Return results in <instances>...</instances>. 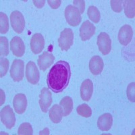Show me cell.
<instances>
[{
  "label": "cell",
  "mask_w": 135,
  "mask_h": 135,
  "mask_svg": "<svg viewBox=\"0 0 135 135\" xmlns=\"http://www.w3.org/2000/svg\"><path fill=\"white\" fill-rule=\"evenodd\" d=\"M70 76L71 70L69 64L61 60L56 62L49 70L47 83L51 91L55 93H59L67 87Z\"/></svg>",
  "instance_id": "cell-1"
},
{
  "label": "cell",
  "mask_w": 135,
  "mask_h": 135,
  "mask_svg": "<svg viewBox=\"0 0 135 135\" xmlns=\"http://www.w3.org/2000/svg\"><path fill=\"white\" fill-rule=\"evenodd\" d=\"M74 43V32L69 28H66L61 31L60 38H58V45L61 51H66L71 47Z\"/></svg>",
  "instance_id": "cell-2"
},
{
  "label": "cell",
  "mask_w": 135,
  "mask_h": 135,
  "mask_svg": "<svg viewBox=\"0 0 135 135\" xmlns=\"http://www.w3.org/2000/svg\"><path fill=\"white\" fill-rule=\"evenodd\" d=\"M65 18L68 25L72 26H76L82 20L81 14L76 7L69 5L65 9Z\"/></svg>",
  "instance_id": "cell-3"
},
{
  "label": "cell",
  "mask_w": 135,
  "mask_h": 135,
  "mask_svg": "<svg viewBox=\"0 0 135 135\" xmlns=\"http://www.w3.org/2000/svg\"><path fill=\"white\" fill-rule=\"evenodd\" d=\"M11 26L16 33L20 34L23 32L25 26V20L20 12L15 10L10 14Z\"/></svg>",
  "instance_id": "cell-4"
},
{
  "label": "cell",
  "mask_w": 135,
  "mask_h": 135,
  "mask_svg": "<svg viewBox=\"0 0 135 135\" xmlns=\"http://www.w3.org/2000/svg\"><path fill=\"white\" fill-rule=\"evenodd\" d=\"M25 64L21 60L16 59L10 68V76L14 82L21 81L24 78Z\"/></svg>",
  "instance_id": "cell-5"
},
{
  "label": "cell",
  "mask_w": 135,
  "mask_h": 135,
  "mask_svg": "<svg viewBox=\"0 0 135 135\" xmlns=\"http://www.w3.org/2000/svg\"><path fill=\"white\" fill-rule=\"evenodd\" d=\"M1 120L2 124L8 129H12L15 125V114L9 105L5 106L1 110Z\"/></svg>",
  "instance_id": "cell-6"
},
{
  "label": "cell",
  "mask_w": 135,
  "mask_h": 135,
  "mask_svg": "<svg viewBox=\"0 0 135 135\" xmlns=\"http://www.w3.org/2000/svg\"><path fill=\"white\" fill-rule=\"evenodd\" d=\"M97 46L103 55H108L112 49V40L106 32H101L97 37Z\"/></svg>",
  "instance_id": "cell-7"
},
{
  "label": "cell",
  "mask_w": 135,
  "mask_h": 135,
  "mask_svg": "<svg viewBox=\"0 0 135 135\" xmlns=\"http://www.w3.org/2000/svg\"><path fill=\"white\" fill-rule=\"evenodd\" d=\"M26 78L28 82L32 84H37L39 81L40 74L35 63L31 61L26 66Z\"/></svg>",
  "instance_id": "cell-8"
},
{
  "label": "cell",
  "mask_w": 135,
  "mask_h": 135,
  "mask_svg": "<svg viewBox=\"0 0 135 135\" xmlns=\"http://www.w3.org/2000/svg\"><path fill=\"white\" fill-rule=\"evenodd\" d=\"M52 102L53 99L51 92L47 88H43L39 95V101H38V103L43 112L47 113L48 112V109Z\"/></svg>",
  "instance_id": "cell-9"
},
{
  "label": "cell",
  "mask_w": 135,
  "mask_h": 135,
  "mask_svg": "<svg viewBox=\"0 0 135 135\" xmlns=\"http://www.w3.org/2000/svg\"><path fill=\"white\" fill-rule=\"evenodd\" d=\"M133 37V30L129 25H124L120 28L118 32V41L124 46H126L131 43Z\"/></svg>",
  "instance_id": "cell-10"
},
{
  "label": "cell",
  "mask_w": 135,
  "mask_h": 135,
  "mask_svg": "<svg viewBox=\"0 0 135 135\" xmlns=\"http://www.w3.org/2000/svg\"><path fill=\"white\" fill-rule=\"evenodd\" d=\"M25 45L20 37H14L10 41V49L16 57H22L25 53Z\"/></svg>",
  "instance_id": "cell-11"
},
{
  "label": "cell",
  "mask_w": 135,
  "mask_h": 135,
  "mask_svg": "<svg viewBox=\"0 0 135 135\" xmlns=\"http://www.w3.org/2000/svg\"><path fill=\"white\" fill-rule=\"evenodd\" d=\"M27 99L25 94L18 93L14 96L13 99V106L15 112L18 114L25 113L27 108Z\"/></svg>",
  "instance_id": "cell-12"
},
{
  "label": "cell",
  "mask_w": 135,
  "mask_h": 135,
  "mask_svg": "<svg viewBox=\"0 0 135 135\" xmlns=\"http://www.w3.org/2000/svg\"><path fill=\"white\" fill-rule=\"evenodd\" d=\"M95 26L89 20L84 22L80 28V37L82 41H85L90 39L95 35Z\"/></svg>",
  "instance_id": "cell-13"
},
{
  "label": "cell",
  "mask_w": 135,
  "mask_h": 135,
  "mask_svg": "<svg viewBox=\"0 0 135 135\" xmlns=\"http://www.w3.org/2000/svg\"><path fill=\"white\" fill-rule=\"evenodd\" d=\"M45 47V39L41 34L35 33L31 40V49L34 54H38L43 50Z\"/></svg>",
  "instance_id": "cell-14"
},
{
  "label": "cell",
  "mask_w": 135,
  "mask_h": 135,
  "mask_svg": "<svg viewBox=\"0 0 135 135\" xmlns=\"http://www.w3.org/2000/svg\"><path fill=\"white\" fill-rule=\"evenodd\" d=\"M55 60V57L52 54L45 51L40 56H38L37 64L41 70L45 71L50 67Z\"/></svg>",
  "instance_id": "cell-15"
},
{
  "label": "cell",
  "mask_w": 135,
  "mask_h": 135,
  "mask_svg": "<svg viewBox=\"0 0 135 135\" xmlns=\"http://www.w3.org/2000/svg\"><path fill=\"white\" fill-rule=\"evenodd\" d=\"M93 93V84L90 79H86L80 86V97L83 101H89Z\"/></svg>",
  "instance_id": "cell-16"
},
{
  "label": "cell",
  "mask_w": 135,
  "mask_h": 135,
  "mask_svg": "<svg viewBox=\"0 0 135 135\" xmlns=\"http://www.w3.org/2000/svg\"><path fill=\"white\" fill-rule=\"evenodd\" d=\"M104 68V63L100 56L95 55L89 61V70L94 75H99L102 72Z\"/></svg>",
  "instance_id": "cell-17"
},
{
  "label": "cell",
  "mask_w": 135,
  "mask_h": 135,
  "mask_svg": "<svg viewBox=\"0 0 135 135\" xmlns=\"http://www.w3.org/2000/svg\"><path fill=\"white\" fill-rule=\"evenodd\" d=\"M113 124V118L109 113L101 115L97 121V126L99 130L102 131H108L111 129Z\"/></svg>",
  "instance_id": "cell-18"
},
{
  "label": "cell",
  "mask_w": 135,
  "mask_h": 135,
  "mask_svg": "<svg viewBox=\"0 0 135 135\" xmlns=\"http://www.w3.org/2000/svg\"><path fill=\"white\" fill-rule=\"evenodd\" d=\"M49 116L51 122L55 124H58L62 120L64 116V111L59 105H54L49 111Z\"/></svg>",
  "instance_id": "cell-19"
},
{
  "label": "cell",
  "mask_w": 135,
  "mask_h": 135,
  "mask_svg": "<svg viewBox=\"0 0 135 135\" xmlns=\"http://www.w3.org/2000/svg\"><path fill=\"white\" fill-rule=\"evenodd\" d=\"M60 105L64 111V116L70 115L73 109V101L70 97H65L60 101Z\"/></svg>",
  "instance_id": "cell-20"
},
{
  "label": "cell",
  "mask_w": 135,
  "mask_h": 135,
  "mask_svg": "<svg viewBox=\"0 0 135 135\" xmlns=\"http://www.w3.org/2000/svg\"><path fill=\"white\" fill-rule=\"evenodd\" d=\"M123 2L126 16L129 18H134L135 16V2L134 0H126Z\"/></svg>",
  "instance_id": "cell-21"
},
{
  "label": "cell",
  "mask_w": 135,
  "mask_h": 135,
  "mask_svg": "<svg viewBox=\"0 0 135 135\" xmlns=\"http://www.w3.org/2000/svg\"><path fill=\"white\" fill-rule=\"evenodd\" d=\"M87 15L89 19L95 23H98L101 19L99 11L94 6H91L87 9Z\"/></svg>",
  "instance_id": "cell-22"
},
{
  "label": "cell",
  "mask_w": 135,
  "mask_h": 135,
  "mask_svg": "<svg viewBox=\"0 0 135 135\" xmlns=\"http://www.w3.org/2000/svg\"><path fill=\"white\" fill-rule=\"evenodd\" d=\"M0 31L5 35L9 31V20L8 17L3 12H0Z\"/></svg>",
  "instance_id": "cell-23"
},
{
  "label": "cell",
  "mask_w": 135,
  "mask_h": 135,
  "mask_svg": "<svg viewBox=\"0 0 135 135\" xmlns=\"http://www.w3.org/2000/svg\"><path fill=\"white\" fill-rule=\"evenodd\" d=\"M77 114L84 118H90L92 115L91 108L87 104H82L77 107Z\"/></svg>",
  "instance_id": "cell-24"
},
{
  "label": "cell",
  "mask_w": 135,
  "mask_h": 135,
  "mask_svg": "<svg viewBox=\"0 0 135 135\" xmlns=\"http://www.w3.org/2000/svg\"><path fill=\"white\" fill-rule=\"evenodd\" d=\"M8 38L6 37H0V55L1 57H6L9 54Z\"/></svg>",
  "instance_id": "cell-25"
},
{
  "label": "cell",
  "mask_w": 135,
  "mask_h": 135,
  "mask_svg": "<svg viewBox=\"0 0 135 135\" xmlns=\"http://www.w3.org/2000/svg\"><path fill=\"white\" fill-rule=\"evenodd\" d=\"M33 134L32 126L29 123H22L18 130V134L20 135H32Z\"/></svg>",
  "instance_id": "cell-26"
},
{
  "label": "cell",
  "mask_w": 135,
  "mask_h": 135,
  "mask_svg": "<svg viewBox=\"0 0 135 135\" xmlns=\"http://www.w3.org/2000/svg\"><path fill=\"white\" fill-rule=\"evenodd\" d=\"M9 68V60L7 58L2 57L0 60V73H1V78L7 74Z\"/></svg>",
  "instance_id": "cell-27"
},
{
  "label": "cell",
  "mask_w": 135,
  "mask_h": 135,
  "mask_svg": "<svg viewBox=\"0 0 135 135\" xmlns=\"http://www.w3.org/2000/svg\"><path fill=\"white\" fill-rule=\"evenodd\" d=\"M134 86V83H131V84H129V85L127 87V90H126L127 97L131 102H134L135 101Z\"/></svg>",
  "instance_id": "cell-28"
},
{
  "label": "cell",
  "mask_w": 135,
  "mask_h": 135,
  "mask_svg": "<svg viewBox=\"0 0 135 135\" xmlns=\"http://www.w3.org/2000/svg\"><path fill=\"white\" fill-rule=\"evenodd\" d=\"M122 1H120V0H112L110 2V5L113 11L118 13L121 12L123 9L122 6Z\"/></svg>",
  "instance_id": "cell-29"
},
{
  "label": "cell",
  "mask_w": 135,
  "mask_h": 135,
  "mask_svg": "<svg viewBox=\"0 0 135 135\" xmlns=\"http://www.w3.org/2000/svg\"><path fill=\"white\" fill-rule=\"evenodd\" d=\"M73 3L74 5V6L80 11V14H83L85 9V2L83 0H75L73 2Z\"/></svg>",
  "instance_id": "cell-30"
},
{
  "label": "cell",
  "mask_w": 135,
  "mask_h": 135,
  "mask_svg": "<svg viewBox=\"0 0 135 135\" xmlns=\"http://www.w3.org/2000/svg\"><path fill=\"white\" fill-rule=\"evenodd\" d=\"M47 3L51 8L55 9L59 8L61 5V0H48Z\"/></svg>",
  "instance_id": "cell-31"
},
{
  "label": "cell",
  "mask_w": 135,
  "mask_h": 135,
  "mask_svg": "<svg viewBox=\"0 0 135 135\" xmlns=\"http://www.w3.org/2000/svg\"><path fill=\"white\" fill-rule=\"evenodd\" d=\"M34 5L37 7V8L40 9L44 6L45 3V0H39V1H33Z\"/></svg>",
  "instance_id": "cell-32"
},
{
  "label": "cell",
  "mask_w": 135,
  "mask_h": 135,
  "mask_svg": "<svg viewBox=\"0 0 135 135\" xmlns=\"http://www.w3.org/2000/svg\"><path fill=\"white\" fill-rule=\"evenodd\" d=\"M0 91H1V105H2L5 102V94L2 89H1Z\"/></svg>",
  "instance_id": "cell-33"
},
{
  "label": "cell",
  "mask_w": 135,
  "mask_h": 135,
  "mask_svg": "<svg viewBox=\"0 0 135 135\" xmlns=\"http://www.w3.org/2000/svg\"><path fill=\"white\" fill-rule=\"evenodd\" d=\"M39 134H49V131L48 128H45L43 131L39 132Z\"/></svg>",
  "instance_id": "cell-34"
}]
</instances>
